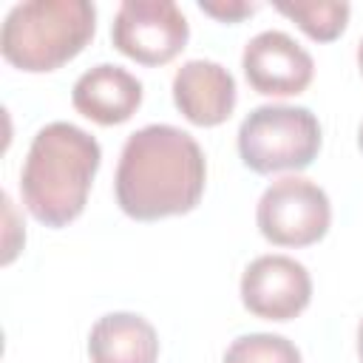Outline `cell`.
<instances>
[{"instance_id":"6da1fadb","label":"cell","mask_w":363,"mask_h":363,"mask_svg":"<svg viewBox=\"0 0 363 363\" xmlns=\"http://www.w3.org/2000/svg\"><path fill=\"white\" fill-rule=\"evenodd\" d=\"M207 164L199 142L176 125L133 130L116 164V204L136 221L190 213L204 193Z\"/></svg>"},{"instance_id":"7a4b0ae2","label":"cell","mask_w":363,"mask_h":363,"mask_svg":"<svg viewBox=\"0 0 363 363\" xmlns=\"http://www.w3.org/2000/svg\"><path fill=\"white\" fill-rule=\"evenodd\" d=\"M99 142L71 122H48L31 139L20 173L26 210L45 227H65L88 201L99 170Z\"/></svg>"},{"instance_id":"3957f363","label":"cell","mask_w":363,"mask_h":363,"mask_svg":"<svg viewBox=\"0 0 363 363\" xmlns=\"http://www.w3.org/2000/svg\"><path fill=\"white\" fill-rule=\"evenodd\" d=\"M96 9L88 0H26L9 9L0 28L3 57L23 71H54L94 37Z\"/></svg>"},{"instance_id":"277c9868","label":"cell","mask_w":363,"mask_h":363,"mask_svg":"<svg viewBox=\"0 0 363 363\" xmlns=\"http://www.w3.org/2000/svg\"><path fill=\"white\" fill-rule=\"evenodd\" d=\"M318 150L320 125L303 105H258L238 128V153L255 173L303 170Z\"/></svg>"},{"instance_id":"5b68a950","label":"cell","mask_w":363,"mask_h":363,"mask_svg":"<svg viewBox=\"0 0 363 363\" xmlns=\"http://www.w3.org/2000/svg\"><path fill=\"white\" fill-rule=\"evenodd\" d=\"M255 221L261 235L278 247H309L326 235L332 204L315 182L303 176H281L258 199Z\"/></svg>"},{"instance_id":"8992f818","label":"cell","mask_w":363,"mask_h":363,"mask_svg":"<svg viewBox=\"0 0 363 363\" xmlns=\"http://www.w3.org/2000/svg\"><path fill=\"white\" fill-rule=\"evenodd\" d=\"M190 37L187 17L173 0H125L111 23V40L116 51L142 62H170Z\"/></svg>"},{"instance_id":"52a82bcc","label":"cell","mask_w":363,"mask_h":363,"mask_svg":"<svg viewBox=\"0 0 363 363\" xmlns=\"http://www.w3.org/2000/svg\"><path fill=\"white\" fill-rule=\"evenodd\" d=\"M312 278L289 255H258L241 275L244 306L264 320H289L309 306Z\"/></svg>"},{"instance_id":"ba28073f","label":"cell","mask_w":363,"mask_h":363,"mask_svg":"<svg viewBox=\"0 0 363 363\" xmlns=\"http://www.w3.org/2000/svg\"><path fill=\"white\" fill-rule=\"evenodd\" d=\"M241 68L252 91L267 96H292L306 91L315 74L312 54L286 31L255 34L241 54Z\"/></svg>"},{"instance_id":"9c48e42d","label":"cell","mask_w":363,"mask_h":363,"mask_svg":"<svg viewBox=\"0 0 363 363\" xmlns=\"http://www.w3.org/2000/svg\"><path fill=\"white\" fill-rule=\"evenodd\" d=\"M173 102L193 125H221L235 108V79L213 60H187L173 77Z\"/></svg>"},{"instance_id":"30bf717a","label":"cell","mask_w":363,"mask_h":363,"mask_svg":"<svg viewBox=\"0 0 363 363\" xmlns=\"http://www.w3.org/2000/svg\"><path fill=\"white\" fill-rule=\"evenodd\" d=\"M74 108L96 125L128 122L142 105V82L122 65H94L88 68L71 91Z\"/></svg>"},{"instance_id":"8fae6325","label":"cell","mask_w":363,"mask_h":363,"mask_svg":"<svg viewBox=\"0 0 363 363\" xmlns=\"http://www.w3.org/2000/svg\"><path fill=\"white\" fill-rule=\"evenodd\" d=\"M88 354L94 363H156L159 335L136 312H111L91 326Z\"/></svg>"},{"instance_id":"7c38bea8","label":"cell","mask_w":363,"mask_h":363,"mask_svg":"<svg viewBox=\"0 0 363 363\" xmlns=\"http://www.w3.org/2000/svg\"><path fill=\"white\" fill-rule=\"evenodd\" d=\"M275 9L281 14H286L289 20H295L301 26L303 34H309L318 43H329L335 40L346 23H349V3H337V0H278Z\"/></svg>"},{"instance_id":"4fadbf2b","label":"cell","mask_w":363,"mask_h":363,"mask_svg":"<svg viewBox=\"0 0 363 363\" xmlns=\"http://www.w3.org/2000/svg\"><path fill=\"white\" fill-rule=\"evenodd\" d=\"M224 363H301V352L284 335L252 332L227 346Z\"/></svg>"},{"instance_id":"5bb4252c","label":"cell","mask_w":363,"mask_h":363,"mask_svg":"<svg viewBox=\"0 0 363 363\" xmlns=\"http://www.w3.org/2000/svg\"><path fill=\"white\" fill-rule=\"evenodd\" d=\"M199 9L204 14L221 20V23H238V20L250 17L258 9V3H244V0H201Z\"/></svg>"},{"instance_id":"9a60e30c","label":"cell","mask_w":363,"mask_h":363,"mask_svg":"<svg viewBox=\"0 0 363 363\" xmlns=\"http://www.w3.org/2000/svg\"><path fill=\"white\" fill-rule=\"evenodd\" d=\"M357 357H360V363H363V320H360V326H357Z\"/></svg>"},{"instance_id":"2e32d148","label":"cell","mask_w":363,"mask_h":363,"mask_svg":"<svg viewBox=\"0 0 363 363\" xmlns=\"http://www.w3.org/2000/svg\"><path fill=\"white\" fill-rule=\"evenodd\" d=\"M357 65H360V71H363V40H360V45H357Z\"/></svg>"},{"instance_id":"e0dca14e","label":"cell","mask_w":363,"mask_h":363,"mask_svg":"<svg viewBox=\"0 0 363 363\" xmlns=\"http://www.w3.org/2000/svg\"><path fill=\"white\" fill-rule=\"evenodd\" d=\"M357 145H360V150H363V125H360V130H357Z\"/></svg>"}]
</instances>
